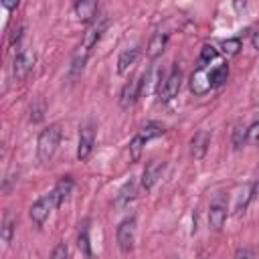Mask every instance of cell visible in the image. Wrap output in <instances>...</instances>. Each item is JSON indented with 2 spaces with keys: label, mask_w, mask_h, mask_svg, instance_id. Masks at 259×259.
I'll return each mask as SVG.
<instances>
[{
  "label": "cell",
  "mask_w": 259,
  "mask_h": 259,
  "mask_svg": "<svg viewBox=\"0 0 259 259\" xmlns=\"http://www.w3.org/2000/svg\"><path fill=\"white\" fill-rule=\"evenodd\" d=\"M93 146H95V127L91 121L83 123L79 127V146H77V160L79 162H85L91 152H93Z\"/></svg>",
  "instance_id": "cell-6"
},
{
  "label": "cell",
  "mask_w": 259,
  "mask_h": 259,
  "mask_svg": "<svg viewBox=\"0 0 259 259\" xmlns=\"http://www.w3.org/2000/svg\"><path fill=\"white\" fill-rule=\"evenodd\" d=\"M34 61H36L34 51H30V49H20V51L14 55V61H12V77H14L16 81L26 79L28 73L32 71V67H34Z\"/></svg>",
  "instance_id": "cell-4"
},
{
  "label": "cell",
  "mask_w": 259,
  "mask_h": 259,
  "mask_svg": "<svg viewBox=\"0 0 259 259\" xmlns=\"http://www.w3.org/2000/svg\"><path fill=\"white\" fill-rule=\"evenodd\" d=\"M97 2H75V14L83 22H95L97 20Z\"/></svg>",
  "instance_id": "cell-15"
},
{
  "label": "cell",
  "mask_w": 259,
  "mask_h": 259,
  "mask_svg": "<svg viewBox=\"0 0 259 259\" xmlns=\"http://www.w3.org/2000/svg\"><path fill=\"white\" fill-rule=\"evenodd\" d=\"M164 132H166L164 123H160V121H146V123L142 125V130H140V136L148 142V140H152V138L162 136Z\"/></svg>",
  "instance_id": "cell-19"
},
{
  "label": "cell",
  "mask_w": 259,
  "mask_h": 259,
  "mask_svg": "<svg viewBox=\"0 0 259 259\" xmlns=\"http://www.w3.org/2000/svg\"><path fill=\"white\" fill-rule=\"evenodd\" d=\"M51 259H67V245H65V243H59V245L53 249Z\"/></svg>",
  "instance_id": "cell-28"
},
{
  "label": "cell",
  "mask_w": 259,
  "mask_h": 259,
  "mask_svg": "<svg viewBox=\"0 0 259 259\" xmlns=\"http://www.w3.org/2000/svg\"><path fill=\"white\" fill-rule=\"evenodd\" d=\"M227 221V200L223 194H217L208 208V225L212 231H221Z\"/></svg>",
  "instance_id": "cell-7"
},
{
  "label": "cell",
  "mask_w": 259,
  "mask_h": 259,
  "mask_svg": "<svg viewBox=\"0 0 259 259\" xmlns=\"http://www.w3.org/2000/svg\"><path fill=\"white\" fill-rule=\"evenodd\" d=\"M241 38H227L221 42V51L227 55V57H235L239 51H241Z\"/></svg>",
  "instance_id": "cell-24"
},
{
  "label": "cell",
  "mask_w": 259,
  "mask_h": 259,
  "mask_svg": "<svg viewBox=\"0 0 259 259\" xmlns=\"http://www.w3.org/2000/svg\"><path fill=\"white\" fill-rule=\"evenodd\" d=\"M247 127L249 125H245V123H237L235 125V130H233V148L235 150H239L247 142Z\"/></svg>",
  "instance_id": "cell-22"
},
{
  "label": "cell",
  "mask_w": 259,
  "mask_h": 259,
  "mask_svg": "<svg viewBox=\"0 0 259 259\" xmlns=\"http://www.w3.org/2000/svg\"><path fill=\"white\" fill-rule=\"evenodd\" d=\"M61 123H51L49 127H45L40 134H38V140H36V156H38V162L40 164H49L59 148V142H61Z\"/></svg>",
  "instance_id": "cell-1"
},
{
  "label": "cell",
  "mask_w": 259,
  "mask_h": 259,
  "mask_svg": "<svg viewBox=\"0 0 259 259\" xmlns=\"http://www.w3.org/2000/svg\"><path fill=\"white\" fill-rule=\"evenodd\" d=\"M77 245H79L81 253H83L87 259H93V253H91V243H89V229H87V223H83V225H81Z\"/></svg>",
  "instance_id": "cell-21"
},
{
  "label": "cell",
  "mask_w": 259,
  "mask_h": 259,
  "mask_svg": "<svg viewBox=\"0 0 259 259\" xmlns=\"http://www.w3.org/2000/svg\"><path fill=\"white\" fill-rule=\"evenodd\" d=\"M42 117H45V101L42 99H34L32 105H30V121L38 123V121H42Z\"/></svg>",
  "instance_id": "cell-25"
},
{
  "label": "cell",
  "mask_w": 259,
  "mask_h": 259,
  "mask_svg": "<svg viewBox=\"0 0 259 259\" xmlns=\"http://www.w3.org/2000/svg\"><path fill=\"white\" fill-rule=\"evenodd\" d=\"M217 57H219V51H217L212 45H204V47L200 49V55H198V61H196V69H198V71H204Z\"/></svg>",
  "instance_id": "cell-17"
},
{
  "label": "cell",
  "mask_w": 259,
  "mask_h": 259,
  "mask_svg": "<svg viewBox=\"0 0 259 259\" xmlns=\"http://www.w3.org/2000/svg\"><path fill=\"white\" fill-rule=\"evenodd\" d=\"M2 6L6 10H12V8H18V2H2Z\"/></svg>",
  "instance_id": "cell-32"
},
{
  "label": "cell",
  "mask_w": 259,
  "mask_h": 259,
  "mask_svg": "<svg viewBox=\"0 0 259 259\" xmlns=\"http://www.w3.org/2000/svg\"><path fill=\"white\" fill-rule=\"evenodd\" d=\"M164 170H166V162H162V160H150L146 164L144 172H142V188L146 192H150L156 186V182L162 178Z\"/></svg>",
  "instance_id": "cell-8"
},
{
  "label": "cell",
  "mask_w": 259,
  "mask_h": 259,
  "mask_svg": "<svg viewBox=\"0 0 259 259\" xmlns=\"http://www.w3.org/2000/svg\"><path fill=\"white\" fill-rule=\"evenodd\" d=\"M227 77H229V65H227V63H221V65H217V67H214V69L208 73V81H210V87H212V89H217V87L225 85Z\"/></svg>",
  "instance_id": "cell-18"
},
{
  "label": "cell",
  "mask_w": 259,
  "mask_h": 259,
  "mask_svg": "<svg viewBox=\"0 0 259 259\" xmlns=\"http://www.w3.org/2000/svg\"><path fill=\"white\" fill-rule=\"evenodd\" d=\"M247 142L253 144V146H259V119H255L247 127Z\"/></svg>",
  "instance_id": "cell-27"
},
{
  "label": "cell",
  "mask_w": 259,
  "mask_h": 259,
  "mask_svg": "<svg viewBox=\"0 0 259 259\" xmlns=\"http://www.w3.org/2000/svg\"><path fill=\"white\" fill-rule=\"evenodd\" d=\"M166 45H168V32H154L150 36V40H148V47H146L148 57L150 59H158L164 53Z\"/></svg>",
  "instance_id": "cell-13"
},
{
  "label": "cell",
  "mask_w": 259,
  "mask_h": 259,
  "mask_svg": "<svg viewBox=\"0 0 259 259\" xmlns=\"http://www.w3.org/2000/svg\"><path fill=\"white\" fill-rule=\"evenodd\" d=\"M22 30H24V26L22 24H18V28L16 30H12V34H10V47H14V45H18L20 42V38H22Z\"/></svg>",
  "instance_id": "cell-30"
},
{
  "label": "cell",
  "mask_w": 259,
  "mask_h": 259,
  "mask_svg": "<svg viewBox=\"0 0 259 259\" xmlns=\"http://www.w3.org/2000/svg\"><path fill=\"white\" fill-rule=\"evenodd\" d=\"M251 45H253L255 51H259V32H255V34L251 36Z\"/></svg>",
  "instance_id": "cell-31"
},
{
  "label": "cell",
  "mask_w": 259,
  "mask_h": 259,
  "mask_svg": "<svg viewBox=\"0 0 259 259\" xmlns=\"http://www.w3.org/2000/svg\"><path fill=\"white\" fill-rule=\"evenodd\" d=\"M117 247L121 253H130L134 249V241H136V217H127L117 225Z\"/></svg>",
  "instance_id": "cell-5"
},
{
  "label": "cell",
  "mask_w": 259,
  "mask_h": 259,
  "mask_svg": "<svg viewBox=\"0 0 259 259\" xmlns=\"http://www.w3.org/2000/svg\"><path fill=\"white\" fill-rule=\"evenodd\" d=\"M14 221L8 217L6 221H4V225H2V241L6 243V245H10L12 243V235H14Z\"/></svg>",
  "instance_id": "cell-26"
},
{
  "label": "cell",
  "mask_w": 259,
  "mask_h": 259,
  "mask_svg": "<svg viewBox=\"0 0 259 259\" xmlns=\"http://www.w3.org/2000/svg\"><path fill=\"white\" fill-rule=\"evenodd\" d=\"M212 87H210V81H208V75L204 73V71H194L192 75H190V91L194 93V95H204V93H208Z\"/></svg>",
  "instance_id": "cell-14"
},
{
  "label": "cell",
  "mask_w": 259,
  "mask_h": 259,
  "mask_svg": "<svg viewBox=\"0 0 259 259\" xmlns=\"http://www.w3.org/2000/svg\"><path fill=\"white\" fill-rule=\"evenodd\" d=\"M136 194H138V182H136L134 178H130V180L119 188V192H117V196H115V200H113L115 208H119V210L127 208V206L136 200Z\"/></svg>",
  "instance_id": "cell-11"
},
{
  "label": "cell",
  "mask_w": 259,
  "mask_h": 259,
  "mask_svg": "<svg viewBox=\"0 0 259 259\" xmlns=\"http://www.w3.org/2000/svg\"><path fill=\"white\" fill-rule=\"evenodd\" d=\"M140 95H142V79H130V81L123 85L121 93H119V105H121L123 109H130V107L138 101Z\"/></svg>",
  "instance_id": "cell-9"
},
{
  "label": "cell",
  "mask_w": 259,
  "mask_h": 259,
  "mask_svg": "<svg viewBox=\"0 0 259 259\" xmlns=\"http://www.w3.org/2000/svg\"><path fill=\"white\" fill-rule=\"evenodd\" d=\"M210 146V132L208 130H198L192 140H190V154L194 160H202L206 156V150Z\"/></svg>",
  "instance_id": "cell-10"
},
{
  "label": "cell",
  "mask_w": 259,
  "mask_h": 259,
  "mask_svg": "<svg viewBox=\"0 0 259 259\" xmlns=\"http://www.w3.org/2000/svg\"><path fill=\"white\" fill-rule=\"evenodd\" d=\"M255 190H257V184H247L245 186V190L241 192V196H239V200H237V204H235V214H241L245 208H247V204L253 200V196H255Z\"/></svg>",
  "instance_id": "cell-20"
},
{
  "label": "cell",
  "mask_w": 259,
  "mask_h": 259,
  "mask_svg": "<svg viewBox=\"0 0 259 259\" xmlns=\"http://www.w3.org/2000/svg\"><path fill=\"white\" fill-rule=\"evenodd\" d=\"M57 206H61V204H59V200L55 198V194H53V192H49V194L40 196V198L30 206V210H28L30 221H32L36 227H42V223L49 219V214H51Z\"/></svg>",
  "instance_id": "cell-3"
},
{
  "label": "cell",
  "mask_w": 259,
  "mask_h": 259,
  "mask_svg": "<svg viewBox=\"0 0 259 259\" xmlns=\"http://www.w3.org/2000/svg\"><path fill=\"white\" fill-rule=\"evenodd\" d=\"M233 259H255V253H253V249L243 247V249H237V253H235Z\"/></svg>",
  "instance_id": "cell-29"
},
{
  "label": "cell",
  "mask_w": 259,
  "mask_h": 259,
  "mask_svg": "<svg viewBox=\"0 0 259 259\" xmlns=\"http://www.w3.org/2000/svg\"><path fill=\"white\" fill-rule=\"evenodd\" d=\"M144 146H146V140H144L140 134H138V136H134V140L130 142V158H132L134 162H138V160H140Z\"/></svg>",
  "instance_id": "cell-23"
},
{
  "label": "cell",
  "mask_w": 259,
  "mask_h": 259,
  "mask_svg": "<svg viewBox=\"0 0 259 259\" xmlns=\"http://www.w3.org/2000/svg\"><path fill=\"white\" fill-rule=\"evenodd\" d=\"M180 85H182V69H180L178 65H174V67L170 69V73L166 75V79L160 81V87H158L160 101H162V103L172 101V99L178 95Z\"/></svg>",
  "instance_id": "cell-2"
},
{
  "label": "cell",
  "mask_w": 259,
  "mask_h": 259,
  "mask_svg": "<svg viewBox=\"0 0 259 259\" xmlns=\"http://www.w3.org/2000/svg\"><path fill=\"white\" fill-rule=\"evenodd\" d=\"M140 47H132V49H125V51H121L119 53V57H117V73L119 75H125L136 63H138V59H140Z\"/></svg>",
  "instance_id": "cell-12"
},
{
  "label": "cell",
  "mask_w": 259,
  "mask_h": 259,
  "mask_svg": "<svg viewBox=\"0 0 259 259\" xmlns=\"http://www.w3.org/2000/svg\"><path fill=\"white\" fill-rule=\"evenodd\" d=\"M71 190H73V178H71V176H63V178L55 184V188H53L51 192L55 194V198L59 200V204H63V202L67 200V196L71 194Z\"/></svg>",
  "instance_id": "cell-16"
}]
</instances>
